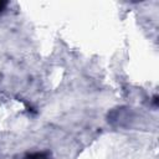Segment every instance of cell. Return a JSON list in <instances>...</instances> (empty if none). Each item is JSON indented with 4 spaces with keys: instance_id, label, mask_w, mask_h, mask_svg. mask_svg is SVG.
Segmentation results:
<instances>
[{
    "instance_id": "6da1fadb",
    "label": "cell",
    "mask_w": 159,
    "mask_h": 159,
    "mask_svg": "<svg viewBox=\"0 0 159 159\" xmlns=\"http://www.w3.org/2000/svg\"><path fill=\"white\" fill-rule=\"evenodd\" d=\"M5 6H6V1H2V0H0V12H2V11H4Z\"/></svg>"
}]
</instances>
